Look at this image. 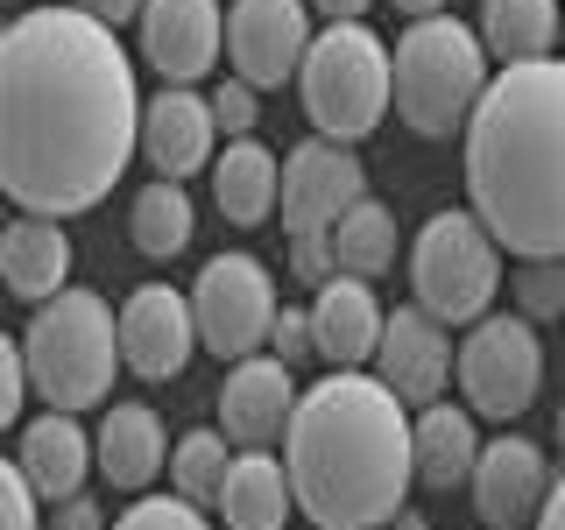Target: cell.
Wrapping results in <instances>:
<instances>
[{
	"label": "cell",
	"mask_w": 565,
	"mask_h": 530,
	"mask_svg": "<svg viewBox=\"0 0 565 530\" xmlns=\"http://www.w3.org/2000/svg\"><path fill=\"white\" fill-rule=\"evenodd\" d=\"M141 149L120 29L85 8H22L0 35V191L22 212H93Z\"/></svg>",
	"instance_id": "cell-1"
},
{
	"label": "cell",
	"mask_w": 565,
	"mask_h": 530,
	"mask_svg": "<svg viewBox=\"0 0 565 530\" xmlns=\"http://www.w3.org/2000/svg\"><path fill=\"white\" fill-rule=\"evenodd\" d=\"M290 495L318 530H375L396 523L417 481L411 403L367 368H332L311 382L282 432Z\"/></svg>",
	"instance_id": "cell-2"
},
{
	"label": "cell",
	"mask_w": 565,
	"mask_h": 530,
	"mask_svg": "<svg viewBox=\"0 0 565 530\" xmlns=\"http://www.w3.org/2000/svg\"><path fill=\"white\" fill-rule=\"evenodd\" d=\"M467 205L516 262H565V57L488 78L467 120Z\"/></svg>",
	"instance_id": "cell-3"
},
{
	"label": "cell",
	"mask_w": 565,
	"mask_h": 530,
	"mask_svg": "<svg viewBox=\"0 0 565 530\" xmlns=\"http://www.w3.org/2000/svg\"><path fill=\"white\" fill-rule=\"evenodd\" d=\"M22 361H29V389L50 411H93L114 396L120 375V311L99 290H64L43 297L22 332Z\"/></svg>",
	"instance_id": "cell-4"
},
{
	"label": "cell",
	"mask_w": 565,
	"mask_h": 530,
	"mask_svg": "<svg viewBox=\"0 0 565 530\" xmlns=\"http://www.w3.org/2000/svg\"><path fill=\"white\" fill-rule=\"evenodd\" d=\"M488 78H494V57L481 29L452 22V14H424L396 43V120L424 141L467 135Z\"/></svg>",
	"instance_id": "cell-5"
},
{
	"label": "cell",
	"mask_w": 565,
	"mask_h": 530,
	"mask_svg": "<svg viewBox=\"0 0 565 530\" xmlns=\"http://www.w3.org/2000/svg\"><path fill=\"white\" fill-rule=\"evenodd\" d=\"M305 114L326 141H367L382 128V114L396 106V50L382 43L367 22H326L305 50L297 71Z\"/></svg>",
	"instance_id": "cell-6"
},
{
	"label": "cell",
	"mask_w": 565,
	"mask_h": 530,
	"mask_svg": "<svg viewBox=\"0 0 565 530\" xmlns=\"http://www.w3.org/2000/svg\"><path fill=\"white\" fill-rule=\"evenodd\" d=\"M411 290H417V305L431 318H446V326H473V318L494 311V290H502V241L481 226L473 205H446L417 226Z\"/></svg>",
	"instance_id": "cell-7"
},
{
	"label": "cell",
	"mask_w": 565,
	"mask_h": 530,
	"mask_svg": "<svg viewBox=\"0 0 565 530\" xmlns=\"http://www.w3.org/2000/svg\"><path fill=\"white\" fill-rule=\"evenodd\" d=\"M459 396H467L473 417H523L530 403H537L544 389V340H537V318L523 311H488L467 326V340H459Z\"/></svg>",
	"instance_id": "cell-8"
},
{
	"label": "cell",
	"mask_w": 565,
	"mask_h": 530,
	"mask_svg": "<svg viewBox=\"0 0 565 530\" xmlns=\"http://www.w3.org/2000/svg\"><path fill=\"white\" fill-rule=\"evenodd\" d=\"M191 311H199V347L205 353H220V361H247V353H262V347H269L276 311H282L269 262L247 255V247L212 255L199 269V283H191Z\"/></svg>",
	"instance_id": "cell-9"
},
{
	"label": "cell",
	"mask_w": 565,
	"mask_h": 530,
	"mask_svg": "<svg viewBox=\"0 0 565 530\" xmlns=\"http://www.w3.org/2000/svg\"><path fill=\"white\" fill-rule=\"evenodd\" d=\"M311 50V0H234L226 8V57L234 78H247L255 93H276L305 71Z\"/></svg>",
	"instance_id": "cell-10"
},
{
	"label": "cell",
	"mask_w": 565,
	"mask_h": 530,
	"mask_svg": "<svg viewBox=\"0 0 565 530\" xmlns=\"http://www.w3.org/2000/svg\"><path fill=\"white\" fill-rule=\"evenodd\" d=\"M199 353V311L170 283H141L120 297V368L135 382H177Z\"/></svg>",
	"instance_id": "cell-11"
},
{
	"label": "cell",
	"mask_w": 565,
	"mask_h": 530,
	"mask_svg": "<svg viewBox=\"0 0 565 530\" xmlns=\"http://www.w3.org/2000/svg\"><path fill=\"white\" fill-rule=\"evenodd\" d=\"M367 199V170L361 156L347 149V141H297L290 156H282V234H326L332 220H340L347 205Z\"/></svg>",
	"instance_id": "cell-12"
},
{
	"label": "cell",
	"mask_w": 565,
	"mask_h": 530,
	"mask_svg": "<svg viewBox=\"0 0 565 530\" xmlns=\"http://www.w3.org/2000/svg\"><path fill=\"white\" fill-rule=\"evenodd\" d=\"M452 361H459V347H452V326H446V318H431L424 305H396V311L382 318L375 375L396 389V396L411 403V411H424V403L446 396Z\"/></svg>",
	"instance_id": "cell-13"
},
{
	"label": "cell",
	"mask_w": 565,
	"mask_h": 530,
	"mask_svg": "<svg viewBox=\"0 0 565 530\" xmlns=\"http://www.w3.org/2000/svg\"><path fill=\"white\" fill-rule=\"evenodd\" d=\"M226 50L220 0H149L141 8V64L163 85H199Z\"/></svg>",
	"instance_id": "cell-14"
},
{
	"label": "cell",
	"mask_w": 565,
	"mask_h": 530,
	"mask_svg": "<svg viewBox=\"0 0 565 530\" xmlns=\"http://www.w3.org/2000/svg\"><path fill=\"white\" fill-rule=\"evenodd\" d=\"M467 488H473V509H481L488 530H523V523H537L544 495H552V459H544L537 438L502 432L494 446H481Z\"/></svg>",
	"instance_id": "cell-15"
},
{
	"label": "cell",
	"mask_w": 565,
	"mask_h": 530,
	"mask_svg": "<svg viewBox=\"0 0 565 530\" xmlns=\"http://www.w3.org/2000/svg\"><path fill=\"white\" fill-rule=\"evenodd\" d=\"M297 396H305V389L290 382V361L247 353V361H234L226 382H220V432L234 438V446H276V438L290 432Z\"/></svg>",
	"instance_id": "cell-16"
},
{
	"label": "cell",
	"mask_w": 565,
	"mask_h": 530,
	"mask_svg": "<svg viewBox=\"0 0 565 530\" xmlns=\"http://www.w3.org/2000/svg\"><path fill=\"white\" fill-rule=\"evenodd\" d=\"M212 141H220V120H212V99H199V85H163L156 99H141V156L156 177L184 184L191 170H212Z\"/></svg>",
	"instance_id": "cell-17"
},
{
	"label": "cell",
	"mask_w": 565,
	"mask_h": 530,
	"mask_svg": "<svg viewBox=\"0 0 565 530\" xmlns=\"http://www.w3.org/2000/svg\"><path fill=\"white\" fill-rule=\"evenodd\" d=\"M382 305L367 290V276H332L311 297V347L326 368H367L382 347Z\"/></svg>",
	"instance_id": "cell-18"
},
{
	"label": "cell",
	"mask_w": 565,
	"mask_h": 530,
	"mask_svg": "<svg viewBox=\"0 0 565 530\" xmlns=\"http://www.w3.org/2000/svg\"><path fill=\"white\" fill-rule=\"evenodd\" d=\"M22 474H29V488L43 495V502H64V495H85V474L99 467L93 459V438H85V424L78 411H43V417H29L22 424Z\"/></svg>",
	"instance_id": "cell-19"
},
{
	"label": "cell",
	"mask_w": 565,
	"mask_h": 530,
	"mask_svg": "<svg viewBox=\"0 0 565 530\" xmlns=\"http://www.w3.org/2000/svg\"><path fill=\"white\" fill-rule=\"evenodd\" d=\"M0 283H8L22 305L57 297L71 283V234H64V220H50V212H22V220H8V234H0Z\"/></svg>",
	"instance_id": "cell-20"
},
{
	"label": "cell",
	"mask_w": 565,
	"mask_h": 530,
	"mask_svg": "<svg viewBox=\"0 0 565 530\" xmlns=\"http://www.w3.org/2000/svg\"><path fill=\"white\" fill-rule=\"evenodd\" d=\"M93 459H99V474H106L114 488L141 495L156 474L170 467V432H163V417H156L149 403H114V411L99 417V432H93Z\"/></svg>",
	"instance_id": "cell-21"
},
{
	"label": "cell",
	"mask_w": 565,
	"mask_h": 530,
	"mask_svg": "<svg viewBox=\"0 0 565 530\" xmlns=\"http://www.w3.org/2000/svg\"><path fill=\"white\" fill-rule=\"evenodd\" d=\"M212 509H220L226 530H282L290 509H297L290 467H282L276 453H262V446H241L234 467H226V481H220V495H212Z\"/></svg>",
	"instance_id": "cell-22"
},
{
	"label": "cell",
	"mask_w": 565,
	"mask_h": 530,
	"mask_svg": "<svg viewBox=\"0 0 565 530\" xmlns=\"http://www.w3.org/2000/svg\"><path fill=\"white\" fill-rule=\"evenodd\" d=\"M212 205L226 212V226H262V220H276V205H282V163L262 149L255 135L226 141V149L212 156Z\"/></svg>",
	"instance_id": "cell-23"
},
{
	"label": "cell",
	"mask_w": 565,
	"mask_h": 530,
	"mask_svg": "<svg viewBox=\"0 0 565 530\" xmlns=\"http://www.w3.org/2000/svg\"><path fill=\"white\" fill-rule=\"evenodd\" d=\"M411 446H417V481L424 488H467L473 459H481V432H473L467 403H424L411 417Z\"/></svg>",
	"instance_id": "cell-24"
},
{
	"label": "cell",
	"mask_w": 565,
	"mask_h": 530,
	"mask_svg": "<svg viewBox=\"0 0 565 530\" xmlns=\"http://www.w3.org/2000/svg\"><path fill=\"white\" fill-rule=\"evenodd\" d=\"M558 0H481V43L494 64H537L558 50Z\"/></svg>",
	"instance_id": "cell-25"
},
{
	"label": "cell",
	"mask_w": 565,
	"mask_h": 530,
	"mask_svg": "<svg viewBox=\"0 0 565 530\" xmlns=\"http://www.w3.org/2000/svg\"><path fill=\"white\" fill-rule=\"evenodd\" d=\"M191 234H199V205H191V191L177 184V177H149V184L135 191V205H128V241L149 262H170V255L191 247Z\"/></svg>",
	"instance_id": "cell-26"
},
{
	"label": "cell",
	"mask_w": 565,
	"mask_h": 530,
	"mask_svg": "<svg viewBox=\"0 0 565 530\" xmlns=\"http://www.w3.org/2000/svg\"><path fill=\"white\" fill-rule=\"evenodd\" d=\"M332 255H340V276H367L375 283L382 269H396V212L382 199H361L332 220Z\"/></svg>",
	"instance_id": "cell-27"
},
{
	"label": "cell",
	"mask_w": 565,
	"mask_h": 530,
	"mask_svg": "<svg viewBox=\"0 0 565 530\" xmlns=\"http://www.w3.org/2000/svg\"><path fill=\"white\" fill-rule=\"evenodd\" d=\"M234 438L220 432V424H199V432H184L170 446V488L184 495V502H212L220 495V481H226V467H234Z\"/></svg>",
	"instance_id": "cell-28"
},
{
	"label": "cell",
	"mask_w": 565,
	"mask_h": 530,
	"mask_svg": "<svg viewBox=\"0 0 565 530\" xmlns=\"http://www.w3.org/2000/svg\"><path fill=\"white\" fill-rule=\"evenodd\" d=\"M509 290H516V311L523 318H565V262H516V276H509Z\"/></svg>",
	"instance_id": "cell-29"
},
{
	"label": "cell",
	"mask_w": 565,
	"mask_h": 530,
	"mask_svg": "<svg viewBox=\"0 0 565 530\" xmlns=\"http://www.w3.org/2000/svg\"><path fill=\"white\" fill-rule=\"evenodd\" d=\"M114 530H212L205 523V502H184V495H141L135 509H120Z\"/></svg>",
	"instance_id": "cell-30"
},
{
	"label": "cell",
	"mask_w": 565,
	"mask_h": 530,
	"mask_svg": "<svg viewBox=\"0 0 565 530\" xmlns=\"http://www.w3.org/2000/svg\"><path fill=\"white\" fill-rule=\"evenodd\" d=\"M43 495L29 488V474H22V459H0V530H43Z\"/></svg>",
	"instance_id": "cell-31"
},
{
	"label": "cell",
	"mask_w": 565,
	"mask_h": 530,
	"mask_svg": "<svg viewBox=\"0 0 565 530\" xmlns=\"http://www.w3.org/2000/svg\"><path fill=\"white\" fill-rule=\"evenodd\" d=\"M212 120H220V135H226V141L255 135V120H262V106H255V85H247V78H226V85H212Z\"/></svg>",
	"instance_id": "cell-32"
},
{
	"label": "cell",
	"mask_w": 565,
	"mask_h": 530,
	"mask_svg": "<svg viewBox=\"0 0 565 530\" xmlns=\"http://www.w3.org/2000/svg\"><path fill=\"white\" fill-rule=\"evenodd\" d=\"M35 396L29 389V361H22V340L14 332H0V432H8L14 417H22V403Z\"/></svg>",
	"instance_id": "cell-33"
},
{
	"label": "cell",
	"mask_w": 565,
	"mask_h": 530,
	"mask_svg": "<svg viewBox=\"0 0 565 530\" xmlns=\"http://www.w3.org/2000/svg\"><path fill=\"white\" fill-rule=\"evenodd\" d=\"M269 353H276V361H290V368H297V361H311V353H318V347H311V305H282V311H276V326H269Z\"/></svg>",
	"instance_id": "cell-34"
},
{
	"label": "cell",
	"mask_w": 565,
	"mask_h": 530,
	"mask_svg": "<svg viewBox=\"0 0 565 530\" xmlns=\"http://www.w3.org/2000/svg\"><path fill=\"white\" fill-rule=\"evenodd\" d=\"M290 276H297V283H332V276H340L332 226H326V234H290Z\"/></svg>",
	"instance_id": "cell-35"
},
{
	"label": "cell",
	"mask_w": 565,
	"mask_h": 530,
	"mask_svg": "<svg viewBox=\"0 0 565 530\" xmlns=\"http://www.w3.org/2000/svg\"><path fill=\"white\" fill-rule=\"evenodd\" d=\"M50 530H114V523H106V509L93 495H64V502L50 509Z\"/></svg>",
	"instance_id": "cell-36"
},
{
	"label": "cell",
	"mask_w": 565,
	"mask_h": 530,
	"mask_svg": "<svg viewBox=\"0 0 565 530\" xmlns=\"http://www.w3.org/2000/svg\"><path fill=\"white\" fill-rule=\"evenodd\" d=\"M71 8L99 14L106 29H128V22H141V8H149V0H71Z\"/></svg>",
	"instance_id": "cell-37"
},
{
	"label": "cell",
	"mask_w": 565,
	"mask_h": 530,
	"mask_svg": "<svg viewBox=\"0 0 565 530\" xmlns=\"http://www.w3.org/2000/svg\"><path fill=\"white\" fill-rule=\"evenodd\" d=\"M530 530H565V474L552 481V495H544V509H537V523Z\"/></svg>",
	"instance_id": "cell-38"
},
{
	"label": "cell",
	"mask_w": 565,
	"mask_h": 530,
	"mask_svg": "<svg viewBox=\"0 0 565 530\" xmlns=\"http://www.w3.org/2000/svg\"><path fill=\"white\" fill-rule=\"evenodd\" d=\"M318 14H326V22H367V8H375V0H311Z\"/></svg>",
	"instance_id": "cell-39"
},
{
	"label": "cell",
	"mask_w": 565,
	"mask_h": 530,
	"mask_svg": "<svg viewBox=\"0 0 565 530\" xmlns=\"http://www.w3.org/2000/svg\"><path fill=\"white\" fill-rule=\"evenodd\" d=\"M396 14H411V22H424V14H446V0H388Z\"/></svg>",
	"instance_id": "cell-40"
},
{
	"label": "cell",
	"mask_w": 565,
	"mask_h": 530,
	"mask_svg": "<svg viewBox=\"0 0 565 530\" xmlns=\"http://www.w3.org/2000/svg\"><path fill=\"white\" fill-rule=\"evenodd\" d=\"M396 530H424V517H417V509H403V517H396Z\"/></svg>",
	"instance_id": "cell-41"
},
{
	"label": "cell",
	"mask_w": 565,
	"mask_h": 530,
	"mask_svg": "<svg viewBox=\"0 0 565 530\" xmlns=\"http://www.w3.org/2000/svg\"><path fill=\"white\" fill-rule=\"evenodd\" d=\"M558 446H565V403H558Z\"/></svg>",
	"instance_id": "cell-42"
},
{
	"label": "cell",
	"mask_w": 565,
	"mask_h": 530,
	"mask_svg": "<svg viewBox=\"0 0 565 530\" xmlns=\"http://www.w3.org/2000/svg\"><path fill=\"white\" fill-rule=\"evenodd\" d=\"M0 35H8V0H0Z\"/></svg>",
	"instance_id": "cell-43"
},
{
	"label": "cell",
	"mask_w": 565,
	"mask_h": 530,
	"mask_svg": "<svg viewBox=\"0 0 565 530\" xmlns=\"http://www.w3.org/2000/svg\"><path fill=\"white\" fill-rule=\"evenodd\" d=\"M0 199H8V191H0ZM0 234H8V212H0Z\"/></svg>",
	"instance_id": "cell-44"
},
{
	"label": "cell",
	"mask_w": 565,
	"mask_h": 530,
	"mask_svg": "<svg viewBox=\"0 0 565 530\" xmlns=\"http://www.w3.org/2000/svg\"><path fill=\"white\" fill-rule=\"evenodd\" d=\"M375 530H396V523H375Z\"/></svg>",
	"instance_id": "cell-45"
},
{
	"label": "cell",
	"mask_w": 565,
	"mask_h": 530,
	"mask_svg": "<svg viewBox=\"0 0 565 530\" xmlns=\"http://www.w3.org/2000/svg\"><path fill=\"white\" fill-rule=\"evenodd\" d=\"M558 43H565V22H558Z\"/></svg>",
	"instance_id": "cell-46"
},
{
	"label": "cell",
	"mask_w": 565,
	"mask_h": 530,
	"mask_svg": "<svg viewBox=\"0 0 565 530\" xmlns=\"http://www.w3.org/2000/svg\"><path fill=\"white\" fill-rule=\"evenodd\" d=\"M8 8H14V0H8Z\"/></svg>",
	"instance_id": "cell-47"
}]
</instances>
